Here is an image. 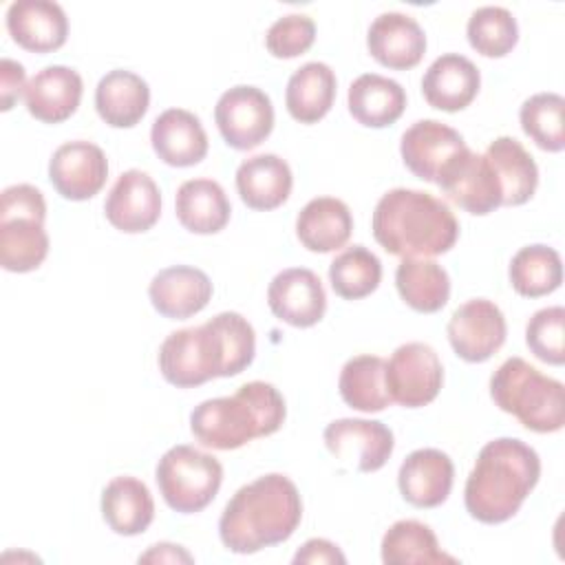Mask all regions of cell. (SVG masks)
I'll return each instance as SVG.
<instances>
[{"label": "cell", "mask_w": 565, "mask_h": 565, "mask_svg": "<svg viewBox=\"0 0 565 565\" xmlns=\"http://www.w3.org/2000/svg\"><path fill=\"white\" fill-rule=\"evenodd\" d=\"M300 519L302 501L296 483L271 472L234 492L218 519V534L230 552L254 554L287 541Z\"/></svg>", "instance_id": "1"}, {"label": "cell", "mask_w": 565, "mask_h": 565, "mask_svg": "<svg viewBox=\"0 0 565 565\" xmlns=\"http://www.w3.org/2000/svg\"><path fill=\"white\" fill-rule=\"evenodd\" d=\"M539 477L541 459L532 446L514 437L488 441L466 479V510L481 523H503L519 512Z\"/></svg>", "instance_id": "2"}, {"label": "cell", "mask_w": 565, "mask_h": 565, "mask_svg": "<svg viewBox=\"0 0 565 565\" xmlns=\"http://www.w3.org/2000/svg\"><path fill=\"white\" fill-rule=\"evenodd\" d=\"M371 230L393 256L428 258L446 254L459 236L450 207L430 192L393 188L377 201Z\"/></svg>", "instance_id": "3"}, {"label": "cell", "mask_w": 565, "mask_h": 565, "mask_svg": "<svg viewBox=\"0 0 565 565\" xmlns=\"http://www.w3.org/2000/svg\"><path fill=\"white\" fill-rule=\"evenodd\" d=\"M285 399L267 382H247L230 397L205 399L190 413V430L199 444L234 450L256 437L276 433L285 422Z\"/></svg>", "instance_id": "4"}, {"label": "cell", "mask_w": 565, "mask_h": 565, "mask_svg": "<svg viewBox=\"0 0 565 565\" xmlns=\"http://www.w3.org/2000/svg\"><path fill=\"white\" fill-rule=\"evenodd\" d=\"M494 404L534 433H556L565 424V388L523 358H508L490 377Z\"/></svg>", "instance_id": "5"}, {"label": "cell", "mask_w": 565, "mask_h": 565, "mask_svg": "<svg viewBox=\"0 0 565 565\" xmlns=\"http://www.w3.org/2000/svg\"><path fill=\"white\" fill-rule=\"evenodd\" d=\"M154 479L163 501L174 512L192 514L214 501L223 481V466L216 457L179 444L161 455Z\"/></svg>", "instance_id": "6"}, {"label": "cell", "mask_w": 565, "mask_h": 565, "mask_svg": "<svg viewBox=\"0 0 565 565\" xmlns=\"http://www.w3.org/2000/svg\"><path fill=\"white\" fill-rule=\"evenodd\" d=\"M159 371L179 388L205 384L221 377V358L214 331L207 322L172 331L159 347Z\"/></svg>", "instance_id": "7"}, {"label": "cell", "mask_w": 565, "mask_h": 565, "mask_svg": "<svg viewBox=\"0 0 565 565\" xmlns=\"http://www.w3.org/2000/svg\"><path fill=\"white\" fill-rule=\"evenodd\" d=\"M391 402L404 408L430 404L444 384V366L430 344L406 342L397 347L384 371Z\"/></svg>", "instance_id": "8"}, {"label": "cell", "mask_w": 565, "mask_h": 565, "mask_svg": "<svg viewBox=\"0 0 565 565\" xmlns=\"http://www.w3.org/2000/svg\"><path fill=\"white\" fill-rule=\"evenodd\" d=\"M214 121L227 146L252 150L269 137L274 128V106L265 90L238 84L218 97Z\"/></svg>", "instance_id": "9"}, {"label": "cell", "mask_w": 565, "mask_h": 565, "mask_svg": "<svg viewBox=\"0 0 565 565\" xmlns=\"http://www.w3.org/2000/svg\"><path fill=\"white\" fill-rule=\"evenodd\" d=\"M437 185L452 203L477 216L494 212L503 199L494 168L486 154H477L468 146L446 163Z\"/></svg>", "instance_id": "10"}, {"label": "cell", "mask_w": 565, "mask_h": 565, "mask_svg": "<svg viewBox=\"0 0 565 565\" xmlns=\"http://www.w3.org/2000/svg\"><path fill=\"white\" fill-rule=\"evenodd\" d=\"M448 340L466 362L490 360L505 342V318L488 298H472L457 307L448 320Z\"/></svg>", "instance_id": "11"}, {"label": "cell", "mask_w": 565, "mask_h": 565, "mask_svg": "<svg viewBox=\"0 0 565 565\" xmlns=\"http://www.w3.org/2000/svg\"><path fill=\"white\" fill-rule=\"evenodd\" d=\"M322 437L329 452L358 472L380 470L395 448L391 428L375 419H335Z\"/></svg>", "instance_id": "12"}, {"label": "cell", "mask_w": 565, "mask_h": 565, "mask_svg": "<svg viewBox=\"0 0 565 565\" xmlns=\"http://www.w3.org/2000/svg\"><path fill=\"white\" fill-rule=\"evenodd\" d=\"M49 179L60 196L86 201L95 196L108 179L106 154L90 141H66L49 161Z\"/></svg>", "instance_id": "13"}, {"label": "cell", "mask_w": 565, "mask_h": 565, "mask_svg": "<svg viewBox=\"0 0 565 565\" xmlns=\"http://www.w3.org/2000/svg\"><path fill=\"white\" fill-rule=\"evenodd\" d=\"M104 212L108 223L126 234L150 230L161 214L159 185L141 170H126L110 188Z\"/></svg>", "instance_id": "14"}, {"label": "cell", "mask_w": 565, "mask_h": 565, "mask_svg": "<svg viewBox=\"0 0 565 565\" xmlns=\"http://www.w3.org/2000/svg\"><path fill=\"white\" fill-rule=\"evenodd\" d=\"M267 305L282 322L305 329L322 320L327 296L318 274L307 267H289L269 282Z\"/></svg>", "instance_id": "15"}, {"label": "cell", "mask_w": 565, "mask_h": 565, "mask_svg": "<svg viewBox=\"0 0 565 565\" xmlns=\"http://www.w3.org/2000/svg\"><path fill=\"white\" fill-rule=\"evenodd\" d=\"M463 148H466L463 137L455 128L437 119L415 121L411 128H406L399 141L404 166L415 177L430 183H437L446 163Z\"/></svg>", "instance_id": "16"}, {"label": "cell", "mask_w": 565, "mask_h": 565, "mask_svg": "<svg viewBox=\"0 0 565 565\" xmlns=\"http://www.w3.org/2000/svg\"><path fill=\"white\" fill-rule=\"evenodd\" d=\"M366 46L382 66L406 71L422 62L426 53V35L415 18L399 11H386L371 22Z\"/></svg>", "instance_id": "17"}, {"label": "cell", "mask_w": 565, "mask_h": 565, "mask_svg": "<svg viewBox=\"0 0 565 565\" xmlns=\"http://www.w3.org/2000/svg\"><path fill=\"white\" fill-rule=\"evenodd\" d=\"M452 459L437 448L413 450L399 466L397 486L402 497L415 508L441 505L452 488Z\"/></svg>", "instance_id": "18"}, {"label": "cell", "mask_w": 565, "mask_h": 565, "mask_svg": "<svg viewBox=\"0 0 565 565\" xmlns=\"http://www.w3.org/2000/svg\"><path fill=\"white\" fill-rule=\"evenodd\" d=\"M7 31L22 49L51 53L66 42L68 18L57 2L18 0L7 9Z\"/></svg>", "instance_id": "19"}, {"label": "cell", "mask_w": 565, "mask_h": 565, "mask_svg": "<svg viewBox=\"0 0 565 565\" xmlns=\"http://www.w3.org/2000/svg\"><path fill=\"white\" fill-rule=\"evenodd\" d=\"M152 307L170 320H185L199 313L212 298V282L205 271L190 265L161 269L148 287Z\"/></svg>", "instance_id": "20"}, {"label": "cell", "mask_w": 565, "mask_h": 565, "mask_svg": "<svg viewBox=\"0 0 565 565\" xmlns=\"http://www.w3.org/2000/svg\"><path fill=\"white\" fill-rule=\"evenodd\" d=\"M479 68L459 53L439 55L422 77L424 99L446 113L463 110L479 93Z\"/></svg>", "instance_id": "21"}, {"label": "cell", "mask_w": 565, "mask_h": 565, "mask_svg": "<svg viewBox=\"0 0 565 565\" xmlns=\"http://www.w3.org/2000/svg\"><path fill=\"white\" fill-rule=\"evenodd\" d=\"M82 90L84 84L75 68L62 64L46 66L38 71L26 84V110L44 124H60L77 110Z\"/></svg>", "instance_id": "22"}, {"label": "cell", "mask_w": 565, "mask_h": 565, "mask_svg": "<svg viewBox=\"0 0 565 565\" xmlns=\"http://www.w3.org/2000/svg\"><path fill=\"white\" fill-rule=\"evenodd\" d=\"M150 141L157 157L174 168L194 166L207 154V135L199 117L183 108L163 110L152 121Z\"/></svg>", "instance_id": "23"}, {"label": "cell", "mask_w": 565, "mask_h": 565, "mask_svg": "<svg viewBox=\"0 0 565 565\" xmlns=\"http://www.w3.org/2000/svg\"><path fill=\"white\" fill-rule=\"evenodd\" d=\"M291 168L278 154L249 157L236 170V190L252 210L265 212L282 205L291 194Z\"/></svg>", "instance_id": "24"}, {"label": "cell", "mask_w": 565, "mask_h": 565, "mask_svg": "<svg viewBox=\"0 0 565 565\" xmlns=\"http://www.w3.org/2000/svg\"><path fill=\"white\" fill-rule=\"evenodd\" d=\"M150 104V88L132 71H108L95 88L97 115L113 128H130L141 121Z\"/></svg>", "instance_id": "25"}, {"label": "cell", "mask_w": 565, "mask_h": 565, "mask_svg": "<svg viewBox=\"0 0 565 565\" xmlns=\"http://www.w3.org/2000/svg\"><path fill=\"white\" fill-rule=\"evenodd\" d=\"M353 230V216L344 201L335 196L311 199L296 218L298 241L318 254L335 252L347 245Z\"/></svg>", "instance_id": "26"}, {"label": "cell", "mask_w": 565, "mask_h": 565, "mask_svg": "<svg viewBox=\"0 0 565 565\" xmlns=\"http://www.w3.org/2000/svg\"><path fill=\"white\" fill-rule=\"evenodd\" d=\"M102 514L108 527L121 536H137L154 519V501L148 486L135 477H115L102 492Z\"/></svg>", "instance_id": "27"}, {"label": "cell", "mask_w": 565, "mask_h": 565, "mask_svg": "<svg viewBox=\"0 0 565 565\" xmlns=\"http://www.w3.org/2000/svg\"><path fill=\"white\" fill-rule=\"evenodd\" d=\"M349 113L353 119L369 128H384L395 124L406 108V93L399 82L364 73L349 86Z\"/></svg>", "instance_id": "28"}, {"label": "cell", "mask_w": 565, "mask_h": 565, "mask_svg": "<svg viewBox=\"0 0 565 565\" xmlns=\"http://www.w3.org/2000/svg\"><path fill=\"white\" fill-rule=\"evenodd\" d=\"M174 212L179 223L192 234L221 232L232 214L225 190L212 179H190L177 190Z\"/></svg>", "instance_id": "29"}, {"label": "cell", "mask_w": 565, "mask_h": 565, "mask_svg": "<svg viewBox=\"0 0 565 565\" xmlns=\"http://www.w3.org/2000/svg\"><path fill=\"white\" fill-rule=\"evenodd\" d=\"M335 73L324 62H307L287 82L285 104L300 124L320 121L335 99Z\"/></svg>", "instance_id": "30"}, {"label": "cell", "mask_w": 565, "mask_h": 565, "mask_svg": "<svg viewBox=\"0 0 565 565\" xmlns=\"http://www.w3.org/2000/svg\"><path fill=\"white\" fill-rule=\"evenodd\" d=\"M486 159L494 168L501 183V205H523L532 199L539 185V168L532 154L514 137H497L488 150Z\"/></svg>", "instance_id": "31"}, {"label": "cell", "mask_w": 565, "mask_h": 565, "mask_svg": "<svg viewBox=\"0 0 565 565\" xmlns=\"http://www.w3.org/2000/svg\"><path fill=\"white\" fill-rule=\"evenodd\" d=\"M49 254L44 221L33 216H0V265L24 274L42 265Z\"/></svg>", "instance_id": "32"}, {"label": "cell", "mask_w": 565, "mask_h": 565, "mask_svg": "<svg viewBox=\"0 0 565 565\" xmlns=\"http://www.w3.org/2000/svg\"><path fill=\"white\" fill-rule=\"evenodd\" d=\"M395 285L402 300L419 313L439 311L450 296L448 271L428 258H402L395 271Z\"/></svg>", "instance_id": "33"}, {"label": "cell", "mask_w": 565, "mask_h": 565, "mask_svg": "<svg viewBox=\"0 0 565 565\" xmlns=\"http://www.w3.org/2000/svg\"><path fill=\"white\" fill-rule=\"evenodd\" d=\"M382 561L386 565H439L457 563L439 550L435 532L415 519L393 523L382 539Z\"/></svg>", "instance_id": "34"}, {"label": "cell", "mask_w": 565, "mask_h": 565, "mask_svg": "<svg viewBox=\"0 0 565 565\" xmlns=\"http://www.w3.org/2000/svg\"><path fill=\"white\" fill-rule=\"evenodd\" d=\"M386 362L380 355H355L351 358L338 380L342 399L362 413H380L391 404L384 380Z\"/></svg>", "instance_id": "35"}, {"label": "cell", "mask_w": 565, "mask_h": 565, "mask_svg": "<svg viewBox=\"0 0 565 565\" xmlns=\"http://www.w3.org/2000/svg\"><path fill=\"white\" fill-rule=\"evenodd\" d=\"M563 265L554 247L547 245H525L510 263V285L519 296L541 298L561 287Z\"/></svg>", "instance_id": "36"}, {"label": "cell", "mask_w": 565, "mask_h": 565, "mask_svg": "<svg viewBox=\"0 0 565 565\" xmlns=\"http://www.w3.org/2000/svg\"><path fill=\"white\" fill-rule=\"evenodd\" d=\"M382 280L380 258L364 245H353L340 252L329 265V282L344 300H358L377 289Z\"/></svg>", "instance_id": "37"}, {"label": "cell", "mask_w": 565, "mask_h": 565, "mask_svg": "<svg viewBox=\"0 0 565 565\" xmlns=\"http://www.w3.org/2000/svg\"><path fill=\"white\" fill-rule=\"evenodd\" d=\"M565 99L558 93H536L523 102L519 110L523 132L547 152L565 148Z\"/></svg>", "instance_id": "38"}, {"label": "cell", "mask_w": 565, "mask_h": 565, "mask_svg": "<svg viewBox=\"0 0 565 565\" xmlns=\"http://www.w3.org/2000/svg\"><path fill=\"white\" fill-rule=\"evenodd\" d=\"M466 33L470 46L486 57L508 55L519 40L516 18L505 7L492 4L472 11Z\"/></svg>", "instance_id": "39"}, {"label": "cell", "mask_w": 565, "mask_h": 565, "mask_svg": "<svg viewBox=\"0 0 565 565\" xmlns=\"http://www.w3.org/2000/svg\"><path fill=\"white\" fill-rule=\"evenodd\" d=\"M525 342L530 351L547 364L561 366L565 362V309H539L525 327Z\"/></svg>", "instance_id": "40"}, {"label": "cell", "mask_w": 565, "mask_h": 565, "mask_svg": "<svg viewBox=\"0 0 565 565\" xmlns=\"http://www.w3.org/2000/svg\"><path fill=\"white\" fill-rule=\"evenodd\" d=\"M316 40V24L305 13H289L278 18L265 35L267 51L274 57H296L302 55Z\"/></svg>", "instance_id": "41"}, {"label": "cell", "mask_w": 565, "mask_h": 565, "mask_svg": "<svg viewBox=\"0 0 565 565\" xmlns=\"http://www.w3.org/2000/svg\"><path fill=\"white\" fill-rule=\"evenodd\" d=\"M0 216H33L44 221L46 203L42 192L29 183L4 188L0 196Z\"/></svg>", "instance_id": "42"}, {"label": "cell", "mask_w": 565, "mask_h": 565, "mask_svg": "<svg viewBox=\"0 0 565 565\" xmlns=\"http://www.w3.org/2000/svg\"><path fill=\"white\" fill-rule=\"evenodd\" d=\"M24 66L15 60L4 57L0 62V108L11 110L13 104L20 99V95L26 90L24 84Z\"/></svg>", "instance_id": "43"}, {"label": "cell", "mask_w": 565, "mask_h": 565, "mask_svg": "<svg viewBox=\"0 0 565 565\" xmlns=\"http://www.w3.org/2000/svg\"><path fill=\"white\" fill-rule=\"evenodd\" d=\"M294 563H347L344 554L327 539H309L294 556Z\"/></svg>", "instance_id": "44"}, {"label": "cell", "mask_w": 565, "mask_h": 565, "mask_svg": "<svg viewBox=\"0 0 565 565\" xmlns=\"http://www.w3.org/2000/svg\"><path fill=\"white\" fill-rule=\"evenodd\" d=\"M192 554H188L181 545L157 543L146 554L139 556V563H192Z\"/></svg>", "instance_id": "45"}]
</instances>
